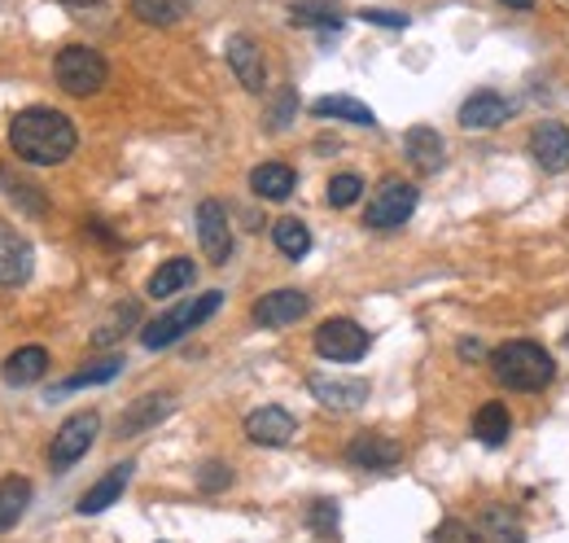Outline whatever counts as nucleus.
I'll return each mask as SVG.
<instances>
[{
	"mask_svg": "<svg viewBox=\"0 0 569 543\" xmlns=\"http://www.w3.org/2000/svg\"><path fill=\"white\" fill-rule=\"evenodd\" d=\"M9 145L31 167H57V163H66L75 154L80 132H75V123L66 114H57V109L49 106H31L22 109V114H13Z\"/></svg>",
	"mask_w": 569,
	"mask_h": 543,
	"instance_id": "obj_1",
	"label": "nucleus"
},
{
	"mask_svg": "<svg viewBox=\"0 0 569 543\" xmlns=\"http://www.w3.org/2000/svg\"><path fill=\"white\" fill-rule=\"evenodd\" d=\"M491 373H495V382H499V386H508V390L539 395V390H548V386H552V377H557V359H552L539 342L521 337V342H504L499 351H491Z\"/></svg>",
	"mask_w": 569,
	"mask_h": 543,
	"instance_id": "obj_2",
	"label": "nucleus"
},
{
	"mask_svg": "<svg viewBox=\"0 0 569 543\" xmlns=\"http://www.w3.org/2000/svg\"><path fill=\"white\" fill-rule=\"evenodd\" d=\"M53 80H57V88H62L66 97H93V93H102V88H106L110 66H106V58H102L97 49H88V44H71V49H62V53H57V62H53Z\"/></svg>",
	"mask_w": 569,
	"mask_h": 543,
	"instance_id": "obj_3",
	"label": "nucleus"
},
{
	"mask_svg": "<svg viewBox=\"0 0 569 543\" xmlns=\"http://www.w3.org/2000/svg\"><path fill=\"white\" fill-rule=\"evenodd\" d=\"M220 307H224V294H220V290H207L202 299H193V303H180V307H171V312L154 316L149 325L140 328V342H145L149 351H162V346H171L176 337H185L189 328L207 325V321H211Z\"/></svg>",
	"mask_w": 569,
	"mask_h": 543,
	"instance_id": "obj_4",
	"label": "nucleus"
},
{
	"mask_svg": "<svg viewBox=\"0 0 569 543\" xmlns=\"http://www.w3.org/2000/svg\"><path fill=\"white\" fill-rule=\"evenodd\" d=\"M97 430H102V417H97V413H75V417L53 435V442H49V464H53V473L75 469V464L88 456V447L97 442Z\"/></svg>",
	"mask_w": 569,
	"mask_h": 543,
	"instance_id": "obj_5",
	"label": "nucleus"
},
{
	"mask_svg": "<svg viewBox=\"0 0 569 543\" xmlns=\"http://www.w3.org/2000/svg\"><path fill=\"white\" fill-rule=\"evenodd\" d=\"M417 202H421L417 185H408V180H386V185L368 198V207H363V223H368V228H399V223H408V219H412Z\"/></svg>",
	"mask_w": 569,
	"mask_h": 543,
	"instance_id": "obj_6",
	"label": "nucleus"
},
{
	"mask_svg": "<svg viewBox=\"0 0 569 543\" xmlns=\"http://www.w3.org/2000/svg\"><path fill=\"white\" fill-rule=\"evenodd\" d=\"M368 346H372L368 328L355 325L350 316H334V321H325V325L316 328V351L329 364H355V359L368 355Z\"/></svg>",
	"mask_w": 569,
	"mask_h": 543,
	"instance_id": "obj_7",
	"label": "nucleus"
},
{
	"mask_svg": "<svg viewBox=\"0 0 569 543\" xmlns=\"http://www.w3.org/2000/svg\"><path fill=\"white\" fill-rule=\"evenodd\" d=\"M198 241H202V250H207V259L215 268H224L232 259V223H228V211L220 198L198 202Z\"/></svg>",
	"mask_w": 569,
	"mask_h": 543,
	"instance_id": "obj_8",
	"label": "nucleus"
},
{
	"mask_svg": "<svg viewBox=\"0 0 569 543\" xmlns=\"http://www.w3.org/2000/svg\"><path fill=\"white\" fill-rule=\"evenodd\" d=\"M307 390H312L316 404H325V408H334V413H355V408L368 404V382H359V377H325V373H312V377H307Z\"/></svg>",
	"mask_w": 569,
	"mask_h": 543,
	"instance_id": "obj_9",
	"label": "nucleus"
},
{
	"mask_svg": "<svg viewBox=\"0 0 569 543\" xmlns=\"http://www.w3.org/2000/svg\"><path fill=\"white\" fill-rule=\"evenodd\" d=\"M307 312H312V299H307L303 290H272V294H263V299L250 307L254 325H263V328H285V325H294V321H303Z\"/></svg>",
	"mask_w": 569,
	"mask_h": 543,
	"instance_id": "obj_10",
	"label": "nucleus"
},
{
	"mask_svg": "<svg viewBox=\"0 0 569 543\" xmlns=\"http://www.w3.org/2000/svg\"><path fill=\"white\" fill-rule=\"evenodd\" d=\"M530 154H535V163H539L548 176L569 171V127L566 123H557V118L539 123V127L530 132Z\"/></svg>",
	"mask_w": 569,
	"mask_h": 543,
	"instance_id": "obj_11",
	"label": "nucleus"
},
{
	"mask_svg": "<svg viewBox=\"0 0 569 543\" xmlns=\"http://www.w3.org/2000/svg\"><path fill=\"white\" fill-rule=\"evenodd\" d=\"M294 435H298L294 413H285V408H276V404L254 408V413L245 417V438L259 442V447H285Z\"/></svg>",
	"mask_w": 569,
	"mask_h": 543,
	"instance_id": "obj_12",
	"label": "nucleus"
},
{
	"mask_svg": "<svg viewBox=\"0 0 569 543\" xmlns=\"http://www.w3.org/2000/svg\"><path fill=\"white\" fill-rule=\"evenodd\" d=\"M228 66H232V75L241 80L245 93H263V88H267L263 49H259L250 35H232V40H228Z\"/></svg>",
	"mask_w": 569,
	"mask_h": 543,
	"instance_id": "obj_13",
	"label": "nucleus"
},
{
	"mask_svg": "<svg viewBox=\"0 0 569 543\" xmlns=\"http://www.w3.org/2000/svg\"><path fill=\"white\" fill-rule=\"evenodd\" d=\"M508 118H513V102L499 97V93H491V88L473 93V97L460 106V127H464V132H491V127H504Z\"/></svg>",
	"mask_w": 569,
	"mask_h": 543,
	"instance_id": "obj_14",
	"label": "nucleus"
},
{
	"mask_svg": "<svg viewBox=\"0 0 569 543\" xmlns=\"http://www.w3.org/2000/svg\"><path fill=\"white\" fill-rule=\"evenodd\" d=\"M473 540L477 543H526L521 518L508 504H486L473 522Z\"/></svg>",
	"mask_w": 569,
	"mask_h": 543,
	"instance_id": "obj_15",
	"label": "nucleus"
},
{
	"mask_svg": "<svg viewBox=\"0 0 569 543\" xmlns=\"http://www.w3.org/2000/svg\"><path fill=\"white\" fill-rule=\"evenodd\" d=\"M346 460L359 469H394L403 460V447L386 435H359L346 442Z\"/></svg>",
	"mask_w": 569,
	"mask_h": 543,
	"instance_id": "obj_16",
	"label": "nucleus"
},
{
	"mask_svg": "<svg viewBox=\"0 0 569 543\" xmlns=\"http://www.w3.org/2000/svg\"><path fill=\"white\" fill-rule=\"evenodd\" d=\"M171 413H176V399H171V395H145V399H136V404L118 417V438L145 435L149 426H162Z\"/></svg>",
	"mask_w": 569,
	"mask_h": 543,
	"instance_id": "obj_17",
	"label": "nucleus"
},
{
	"mask_svg": "<svg viewBox=\"0 0 569 543\" xmlns=\"http://www.w3.org/2000/svg\"><path fill=\"white\" fill-rule=\"evenodd\" d=\"M403 154H408V163H412L421 176H434V171L447 163V145H443V136H439L434 127H412V132L403 136Z\"/></svg>",
	"mask_w": 569,
	"mask_h": 543,
	"instance_id": "obj_18",
	"label": "nucleus"
},
{
	"mask_svg": "<svg viewBox=\"0 0 569 543\" xmlns=\"http://www.w3.org/2000/svg\"><path fill=\"white\" fill-rule=\"evenodd\" d=\"M250 189L263 198V202H285L294 189H298V176L289 163H259L250 171Z\"/></svg>",
	"mask_w": 569,
	"mask_h": 543,
	"instance_id": "obj_19",
	"label": "nucleus"
},
{
	"mask_svg": "<svg viewBox=\"0 0 569 543\" xmlns=\"http://www.w3.org/2000/svg\"><path fill=\"white\" fill-rule=\"evenodd\" d=\"M131 473H136V464H131V460L114 464V469L106 473V478H102V482H93V487H88V495L80 500V513H84V518H93V513H106L114 500H118V495L127 491Z\"/></svg>",
	"mask_w": 569,
	"mask_h": 543,
	"instance_id": "obj_20",
	"label": "nucleus"
},
{
	"mask_svg": "<svg viewBox=\"0 0 569 543\" xmlns=\"http://www.w3.org/2000/svg\"><path fill=\"white\" fill-rule=\"evenodd\" d=\"M35 259L18 232H0V285H27Z\"/></svg>",
	"mask_w": 569,
	"mask_h": 543,
	"instance_id": "obj_21",
	"label": "nucleus"
},
{
	"mask_svg": "<svg viewBox=\"0 0 569 543\" xmlns=\"http://www.w3.org/2000/svg\"><path fill=\"white\" fill-rule=\"evenodd\" d=\"M49 373V351L44 346H18L9 359H4V368H0V377L9 382V386H31V382H40Z\"/></svg>",
	"mask_w": 569,
	"mask_h": 543,
	"instance_id": "obj_22",
	"label": "nucleus"
},
{
	"mask_svg": "<svg viewBox=\"0 0 569 543\" xmlns=\"http://www.w3.org/2000/svg\"><path fill=\"white\" fill-rule=\"evenodd\" d=\"M193 281H198V263H193V259H167V263L149 276L145 294H149V299H171V294H180V290L193 285Z\"/></svg>",
	"mask_w": 569,
	"mask_h": 543,
	"instance_id": "obj_23",
	"label": "nucleus"
},
{
	"mask_svg": "<svg viewBox=\"0 0 569 543\" xmlns=\"http://www.w3.org/2000/svg\"><path fill=\"white\" fill-rule=\"evenodd\" d=\"M27 504H31V482L22 473H9L0 482V531H13L27 513Z\"/></svg>",
	"mask_w": 569,
	"mask_h": 543,
	"instance_id": "obj_24",
	"label": "nucleus"
},
{
	"mask_svg": "<svg viewBox=\"0 0 569 543\" xmlns=\"http://www.w3.org/2000/svg\"><path fill=\"white\" fill-rule=\"evenodd\" d=\"M508 435H513V417H508L504 404H482V408L473 413V438H477V442L499 447Z\"/></svg>",
	"mask_w": 569,
	"mask_h": 543,
	"instance_id": "obj_25",
	"label": "nucleus"
},
{
	"mask_svg": "<svg viewBox=\"0 0 569 543\" xmlns=\"http://www.w3.org/2000/svg\"><path fill=\"white\" fill-rule=\"evenodd\" d=\"M272 241H276V250L285 254V259H307V250H312V232H307V223L294 216L276 219V228H272Z\"/></svg>",
	"mask_w": 569,
	"mask_h": 543,
	"instance_id": "obj_26",
	"label": "nucleus"
},
{
	"mask_svg": "<svg viewBox=\"0 0 569 543\" xmlns=\"http://www.w3.org/2000/svg\"><path fill=\"white\" fill-rule=\"evenodd\" d=\"M140 321V303L136 299H123L118 307H110V316H106V325L93 328V346H114L118 337H127V328Z\"/></svg>",
	"mask_w": 569,
	"mask_h": 543,
	"instance_id": "obj_27",
	"label": "nucleus"
},
{
	"mask_svg": "<svg viewBox=\"0 0 569 543\" xmlns=\"http://www.w3.org/2000/svg\"><path fill=\"white\" fill-rule=\"evenodd\" d=\"M312 114L316 118H346V123H359V127L377 123V114L363 102H355V97H320V102H312Z\"/></svg>",
	"mask_w": 569,
	"mask_h": 543,
	"instance_id": "obj_28",
	"label": "nucleus"
},
{
	"mask_svg": "<svg viewBox=\"0 0 569 543\" xmlns=\"http://www.w3.org/2000/svg\"><path fill=\"white\" fill-rule=\"evenodd\" d=\"M118 373H123V355H106L102 364H93V368H84V373L66 377V382L53 390V399H62V395H75V390H84V386H102V382H114Z\"/></svg>",
	"mask_w": 569,
	"mask_h": 543,
	"instance_id": "obj_29",
	"label": "nucleus"
},
{
	"mask_svg": "<svg viewBox=\"0 0 569 543\" xmlns=\"http://www.w3.org/2000/svg\"><path fill=\"white\" fill-rule=\"evenodd\" d=\"M298 27H320V31H341V9L334 0H298L289 13Z\"/></svg>",
	"mask_w": 569,
	"mask_h": 543,
	"instance_id": "obj_30",
	"label": "nucleus"
},
{
	"mask_svg": "<svg viewBox=\"0 0 569 543\" xmlns=\"http://www.w3.org/2000/svg\"><path fill=\"white\" fill-rule=\"evenodd\" d=\"M131 13L149 27H176L189 13V0H131Z\"/></svg>",
	"mask_w": 569,
	"mask_h": 543,
	"instance_id": "obj_31",
	"label": "nucleus"
},
{
	"mask_svg": "<svg viewBox=\"0 0 569 543\" xmlns=\"http://www.w3.org/2000/svg\"><path fill=\"white\" fill-rule=\"evenodd\" d=\"M307 531H316V535H325V540H334L338 535V526H341V513H338V504L329 500V495H316L312 504H307Z\"/></svg>",
	"mask_w": 569,
	"mask_h": 543,
	"instance_id": "obj_32",
	"label": "nucleus"
},
{
	"mask_svg": "<svg viewBox=\"0 0 569 543\" xmlns=\"http://www.w3.org/2000/svg\"><path fill=\"white\" fill-rule=\"evenodd\" d=\"M359 198H363V180H359L355 171H341V176L329 180V207L346 211V207H355Z\"/></svg>",
	"mask_w": 569,
	"mask_h": 543,
	"instance_id": "obj_33",
	"label": "nucleus"
},
{
	"mask_svg": "<svg viewBox=\"0 0 569 543\" xmlns=\"http://www.w3.org/2000/svg\"><path fill=\"white\" fill-rule=\"evenodd\" d=\"M294 109H298V97H294V88H281V93H276V102H272V114H267V127H272V132L289 127Z\"/></svg>",
	"mask_w": 569,
	"mask_h": 543,
	"instance_id": "obj_34",
	"label": "nucleus"
},
{
	"mask_svg": "<svg viewBox=\"0 0 569 543\" xmlns=\"http://www.w3.org/2000/svg\"><path fill=\"white\" fill-rule=\"evenodd\" d=\"M434 543H477L473 540V526L460 522V518H443L439 531H434Z\"/></svg>",
	"mask_w": 569,
	"mask_h": 543,
	"instance_id": "obj_35",
	"label": "nucleus"
},
{
	"mask_svg": "<svg viewBox=\"0 0 569 543\" xmlns=\"http://www.w3.org/2000/svg\"><path fill=\"white\" fill-rule=\"evenodd\" d=\"M228 482H232V473H228L220 460H207L202 473H198V487H202V491H224Z\"/></svg>",
	"mask_w": 569,
	"mask_h": 543,
	"instance_id": "obj_36",
	"label": "nucleus"
},
{
	"mask_svg": "<svg viewBox=\"0 0 569 543\" xmlns=\"http://www.w3.org/2000/svg\"><path fill=\"white\" fill-rule=\"evenodd\" d=\"M0 180H4V189H9V198L27 207V216H44V198H40V194H31V189H22V185H13L9 176H0Z\"/></svg>",
	"mask_w": 569,
	"mask_h": 543,
	"instance_id": "obj_37",
	"label": "nucleus"
},
{
	"mask_svg": "<svg viewBox=\"0 0 569 543\" xmlns=\"http://www.w3.org/2000/svg\"><path fill=\"white\" fill-rule=\"evenodd\" d=\"M363 22H377V27H408V18H403V13H381V9H368V13H363Z\"/></svg>",
	"mask_w": 569,
	"mask_h": 543,
	"instance_id": "obj_38",
	"label": "nucleus"
},
{
	"mask_svg": "<svg viewBox=\"0 0 569 543\" xmlns=\"http://www.w3.org/2000/svg\"><path fill=\"white\" fill-rule=\"evenodd\" d=\"M460 355H464V359H486L482 342H473V337H460Z\"/></svg>",
	"mask_w": 569,
	"mask_h": 543,
	"instance_id": "obj_39",
	"label": "nucleus"
},
{
	"mask_svg": "<svg viewBox=\"0 0 569 543\" xmlns=\"http://www.w3.org/2000/svg\"><path fill=\"white\" fill-rule=\"evenodd\" d=\"M499 4H508V9H535V0H499Z\"/></svg>",
	"mask_w": 569,
	"mask_h": 543,
	"instance_id": "obj_40",
	"label": "nucleus"
},
{
	"mask_svg": "<svg viewBox=\"0 0 569 543\" xmlns=\"http://www.w3.org/2000/svg\"><path fill=\"white\" fill-rule=\"evenodd\" d=\"M62 4H71V9H88V4H102V0H62Z\"/></svg>",
	"mask_w": 569,
	"mask_h": 543,
	"instance_id": "obj_41",
	"label": "nucleus"
}]
</instances>
